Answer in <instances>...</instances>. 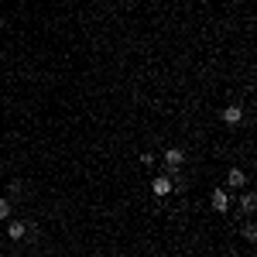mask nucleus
I'll list each match as a JSON object with an SVG mask.
<instances>
[{
  "instance_id": "nucleus-1",
  "label": "nucleus",
  "mask_w": 257,
  "mask_h": 257,
  "mask_svg": "<svg viewBox=\"0 0 257 257\" xmlns=\"http://www.w3.org/2000/svg\"><path fill=\"white\" fill-rule=\"evenodd\" d=\"M240 120H243V110H240V103H230V106L223 110V123H230V127H237Z\"/></svg>"
},
{
  "instance_id": "nucleus-5",
  "label": "nucleus",
  "mask_w": 257,
  "mask_h": 257,
  "mask_svg": "<svg viewBox=\"0 0 257 257\" xmlns=\"http://www.w3.org/2000/svg\"><path fill=\"white\" fill-rule=\"evenodd\" d=\"M240 209H243V213H254L257 209V196L254 192H243V196H240Z\"/></svg>"
},
{
  "instance_id": "nucleus-4",
  "label": "nucleus",
  "mask_w": 257,
  "mask_h": 257,
  "mask_svg": "<svg viewBox=\"0 0 257 257\" xmlns=\"http://www.w3.org/2000/svg\"><path fill=\"white\" fill-rule=\"evenodd\" d=\"M213 209H216V213H226V209H230V196H226V189H216V192H213Z\"/></svg>"
},
{
  "instance_id": "nucleus-8",
  "label": "nucleus",
  "mask_w": 257,
  "mask_h": 257,
  "mask_svg": "<svg viewBox=\"0 0 257 257\" xmlns=\"http://www.w3.org/2000/svg\"><path fill=\"white\" fill-rule=\"evenodd\" d=\"M11 216V199H0V219Z\"/></svg>"
},
{
  "instance_id": "nucleus-10",
  "label": "nucleus",
  "mask_w": 257,
  "mask_h": 257,
  "mask_svg": "<svg viewBox=\"0 0 257 257\" xmlns=\"http://www.w3.org/2000/svg\"><path fill=\"white\" fill-rule=\"evenodd\" d=\"M141 165H148V168H151V165H155V155H151V151H144V155H141Z\"/></svg>"
},
{
  "instance_id": "nucleus-3",
  "label": "nucleus",
  "mask_w": 257,
  "mask_h": 257,
  "mask_svg": "<svg viewBox=\"0 0 257 257\" xmlns=\"http://www.w3.org/2000/svg\"><path fill=\"white\" fill-rule=\"evenodd\" d=\"M182 161H185V155L178 148H168L165 151V168H182Z\"/></svg>"
},
{
  "instance_id": "nucleus-9",
  "label": "nucleus",
  "mask_w": 257,
  "mask_h": 257,
  "mask_svg": "<svg viewBox=\"0 0 257 257\" xmlns=\"http://www.w3.org/2000/svg\"><path fill=\"white\" fill-rule=\"evenodd\" d=\"M257 237V226L254 223H247V226H243V240H254Z\"/></svg>"
},
{
  "instance_id": "nucleus-7",
  "label": "nucleus",
  "mask_w": 257,
  "mask_h": 257,
  "mask_svg": "<svg viewBox=\"0 0 257 257\" xmlns=\"http://www.w3.org/2000/svg\"><path fill=\"white\" fill-rule=\"evenodd\" d=\"M226 185H247V175H243V172H240V168H230V175H226Z\"/></svg>"
},
{
  "instance_id": "nucleus-2",
  "label": "nucleus",
  "mask_w": 257,
  "mask_h": 257,
  "mask_svg": "<svg viewBox=\"0 0 257 257\" xmlns=\"http://www.w3.org/2000/svg\"><path fill=\"white\" fill-rule=\"evenodd\" d=\"M168 192H175V182L168 175H158L155 178V196H168Z\"/></svg>"
},
{
  "instance_id": "nucleus-6",
  "label": "nucleus",
  "mask_w": 257,
  "mask_h": 257,
  "mask_svg": "<svg viewBox=\"0 0 257 257\" xmlns=\"http://www.w3.org/2000/svg\"><path fill=\"white\" fill-rule=\"evenodd\" d=\"M24 233H28V226H24L21 219H14V223L7 226V237H11V240H21V237H24Z\"/></svg>"
}]
</instances>
